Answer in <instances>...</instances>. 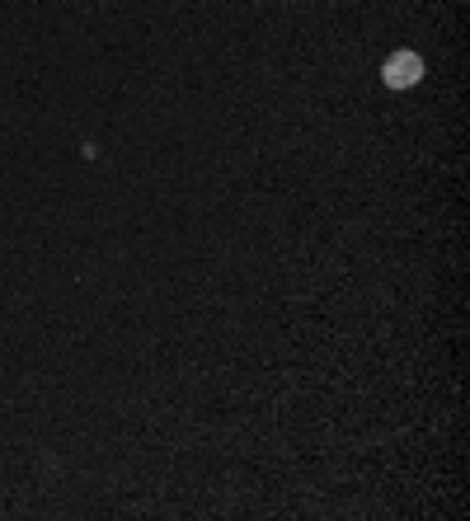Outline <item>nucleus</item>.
I'll list each match as a JSON object with an SVG mask.
<instances>
[{
	"mask_svg": "<svg viewBox=\"0 0 470 521\" xmlns=\"http://www.w3.org/2000/svg\"><path fill=\"white\" fill-rule=\"evenodd\" d=\"M381 80H386L391 90H414L423 80V57L419 52H395L391 62L381 66Z\"/></svg>",
	"mask_w": 470,
	"mask_h": 521,
	"instance_id": "nucleus-1",
	"label": "nucleus"
}]
</instances>
